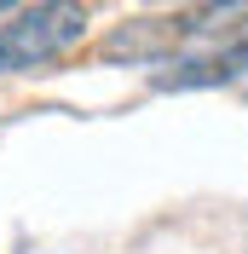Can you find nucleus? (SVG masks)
Masks as SVG:
<instances>
[{
  "label": "nucleus",
  "instance_id": "nucleus-1",
  "mask_svg": "<svg viewBox=\"0 0 248 254\" xmlns=\"http://www.w3.org/2000/svg\"><path fill=\"white\" fill-rule=\"evenodd\" d=\"M93 35L87 0H23L0 23V75H41L75 58Z\"/></svg>",
  "mask_w": 248,
  "mask_h": 254
},
{
  "label": "nucleus",
  "instance_id": "nucleus-2",
  "mask_svg": "<svg viewBox=\"0 0 248 254\" xmlns=\"http://www.w3.org/2000/svg\"><path fill=\"white\" fill-rule=\"evenodd\" d=\"M185 47V23L179 17H133L116 35L98 41V58L104 64H162Z\"/></svg>",
  "mask_w": 248,
  "mask_h": 254
},
{
  "label": "nucleus",
  "instance_id": "nucleus-3",
  "mask_svg": "<svg viewBox=\"0 0 248 254\" xmlns=\"http://www.w3.org/2000/svg\"><path fill=\"white\" fill-rule=\"evenodd\" d=\"M202 52L179 58L168 75H156L162 93H190V87H219V81H237L248 69V41L231 35V41H196Z\"/></svg>",
  "mask_w": 248,
  "mask_h": 254
},
{
  "label": "nucleus",
  "instance_id": "nucleus-4",
  "mask_svg": "<svg viewBox=\"0 0 248 254\" xmlns=\"http://www.w3.org/2000/svg\"><path fill=\"white\" fill-rule=\"evenodd\" d=\"M179 23H185V41H231V35H248V0H196Z\"/></svg>",
  "mask_w": 248,
  "mask_h": 254
},
{
  "label": "nucleus",
  "instance_id": "nucleus-5",
  "mask_svg": "<svg viewBox=\"0 0 248 254\" xmlns=\"http://www.w3.org/2000/svg\"><path fill=\"white\" fill-rule=\"evenodd\" d=\"M139 6H190V0H139Z\"/></svg>",
  "mask_w": 248,
  "mask_h": 254
},
{
  "label": "nucleus",
  "instance_id": "nucleus-6",
  "mask_svg": "<svg viewBox=\"0 0 248 254\" xmlns=\"http://www.w3.org/2000/svg\"><path fill=\"white\" fill-rule=\"evenodd\" d=\"M17 6H23V0H0V17H6V12H17Z\"/></svg>",
  "mask_w": 248,
  "mask_h": 254
}]
</instances>
